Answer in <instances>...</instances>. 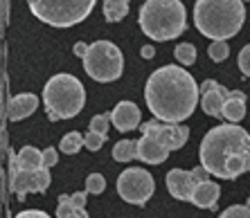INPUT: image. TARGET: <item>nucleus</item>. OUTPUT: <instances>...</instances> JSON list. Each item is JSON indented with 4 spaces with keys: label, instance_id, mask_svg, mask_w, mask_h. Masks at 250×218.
<instances>
[{
    "label": "nucleus",
    "instance_id": "1",
    "mask_svg": "<svg viewBox=\"0 0 250 218\" xmlns=\"http://www.w3.org/2000/svg\"><path fill=\"white\" fill-rule=\"evenodd\" d=\"M145 101L153 117L181 124L192 117L196 103H201V86L185 68L163 65L146 79Z\"/></svg>",
    "mask_w": 250,
    "mask_h": 218
},
{
    "label": "nucleus",
    "instance_id": "2",
    "mask_svg": "<svg viewBox=\"0 0 250 218\" xmlns=\"http://www.w3.org/2000/svg\"><path fill=\"white\" fill-rule=\"evenodd\" d=\"M198 158L216 178H239L250 171V133L237 124L214 126L201 142Z\"/></svg>",
    "mask_w": 250,
    "mask_h": 218
},
{
    "label": "nucleus",
    "instance_id": "3",
    "mask_svg": "<svg viewBox=\"0 0 250 218\" xmlns=\"http://www.w3.org/2000/svg\"><path fill=\"white\" fill-rule=\"evenodd\" d=\"M246 23L244 0H196L194 25L212 40H228L237 36Z\"/></svg>",
    "mask_w": 250,
    "mask_h": 218
},
{
    "label": "nucleus",
    "instance_id": "4",
    "mask_svg": "<svg viewBox=\"0 0 250 218\" xmlns=\"http://www.w3.org/2000/svg\"><path fill=\"white\" fill-rule=\"evenodd\" d=\"M140 27L158 43L178 39L187 27L185 7L181 0H145L140 7Z\"/></svg>",
    "mask_w": 250,
    "mask_h": 218
},
{
    "label": "nucleus",
    "instance_id": "5",
    "mask_svg": "<svg viewBox=\"0 0 250 218\" xmlns=\"http://www.w3.org/2000/svg\"><path fill=\"white\" fill-rule=\"evenodd\" d=\"M43 106H45L47 119L61 121L72 119L86 106V90L83 83L72 75H54L43 88Z\"/></svg>",
    "mask_w": 250,
    "mask_h": 218
},
{
    "label": "nucleus",
    "instance_id": "6",
    "mask_svg": "<svg viewBox=\"0 0 250 218\" xmlns=\"http://www.w3.org/2000/svg\"><path fill=\"white\" fill-rule=\"evenodd\" d=\"M97 0H27L29 12L52 27H72L86 20Z\"/></svg>",
    "mask_w": 250,
    "mask_h": 218
},
{
    "label": "nucleus",
    "instance_id": "7",
    "mask_svg": "<svg viewBox=\"0 0 250 218\" xmlns=\"http://www.w3.org/2000/svg\"><path fill=\"white\" fill-rule=\"evenodd\" d=\"M83 70L90 79L99 83L117 81L124 72L122 50L111 40H95L93 45H88V52L83 57Z\"/></svg>",
    "mask_w": 250,
    "mask_h": 218
},
{
    "label": "nucleus",
    "instance_id": "8",
    "mask_svg": "<svg viewBox=\"0 0 250 218\" xmlns=\"http://www.w3.org/2000/svg\"><path fill=\"white\" fill-rule=\"evenodd\" d=\"M52 176L50 169H23L18 164V155L9 153V189L18 194V200H23L25 194H43L50 187Z\"/></svg>",
    "mask_w": 250,
    "mask_h": 218
},
{
    "label": "nucleus",
    "instance_id": "9",
    "mask_svg": "<svg viewBox=\"0 0 250 218\" xmlns=\"http://www.w3.org/2000/svg\"><path fill=\"white\" fill-rule=\"evenodd\" d=\"M156 191V180L145 169H126L117 176V194L128 205H145Z\"/></svg>",
    "mask_w": 250,
    "mask_h": 218
},
{
    "label": "nucleus",
    "instance_id": "10",
    "mask_svg": "<svg viewBox=\"0 0 250 218\" xmlns=\"http://www.w3.org/2000/svg\"><path fill=\"white\" fill-rule=\"evenodd\" d=\"M142 135H153L156 139L167 146L169 151H178L185 146V142L189 139V128L183 126V124H169V121L163 119H151L142 124Z\"/></svg>",
    "mask_w": 250,
    "mask_h": 218
},
{
    "label": "nucleus",
    "instance_id": "11",
    "mask_svg": "<svg viewBox=\"0 0 250 218\" xmlns=\"http://www.w3.org/2000/svg\"><path fill=\"white\" fill-rule=\"evenodd\" d=\"M228 95H230V90L226 86H221L219 81H203L201 83V108L205 110V115L223 119V106H226Z\"/></svg>",
    "mask_w": 250,
    "mask_h": 218
},
{
    "label": "nucleus",
    "instance_id": "12",
    "mask_svg": "<svg viewBox=\"0 0 250 218\" xmlns=\"http://www.w3.org/2000/svg\"><path fill=\"white\" fill-rule=\"evenodd\" d=\"M165 184H167L169 194L174 196L176 200H189L194 187H196V180L192 178V171L171 169V171L165 176Z\"/></svg>",
    "mask_w": 250,
    "mask_h": 218
},
{
    "label": "nucleus",
    "instance_id": "13",
    "mask_svg": "<svg viewBox=\"0 0 250 218\" xmlns=\"http://www.w3.org/2000/svg\"><path fill=\"white\" fill-rule=\"evenodd\" d=\"M111 121L115 124V128L120 133H128L135 131L138 126H142V115H140V108L133 101H120L115 108L111 110Z\"/></svg>",
    "mask_w": 250,
    "mask_h": 218
},
{
    "label": "nucleus",
    "instance_id": "14",
    "mask_svg": "<svg viewBox=\"0 0 250 218\" xmlns=\"http://www.w3.org/2000/svg\"><path fill=\"white\" fill-rule=\"evenodd\" d=\"M169 153L171 151L153 135H142L138 139V160H142L145 164H163L169 158Z\"/></svg>",
    "mask_w": 250,
    "mask_h": 218
},
{
    "label": "nucleus",
    "instance_id": "15",
    "mask_svg": "<svg viewBox=\"0 0 250 218\" xmlns=\"http://www.w3.org/2000/svg\"><path fill=\"white\" fill-rule=\"evenodd\" d=\"M36 108H39V97L32 92H21V95L9 99L7 115H9V121H21L32 115Z\"/></svg>",
    "mask_w": 250,
    "mask_h": 218
},
{
    "label": "nucleus",
    "instance_id": "16",
    "mask_svg": "<svg viewBox=\"0 0 250 218\" xmlns=\"http://www.w3.org/2000/svg\"><path fill=\"white\" fill-rule=\"evenodd\" d=\"M219 196H221V187L212 180H203L194 187L189 202L201 207V209H214L216 202H219Z\"/></svg>",
    "mask_w": 250,
    "mask_h": 218
},
{
    "label": "nucleus",
    "instance_id": "17",
    "mask_svg": "<svg viewBox=\"0 0 250 218\" xmlns=\"http://www.w3.org/2000/svg\"><path fill=\"white\" fill-rule=\"evenodd\" d=\"M244 117H246V95L241 90H230L226 106H223V119L237 124Z\"/></svg>",
    "mask_w": 250,
    "mask_h": 218
},
{
    "label": "nucleus",
    "instance_id": "18",
    "mask_svg": "<svg viewBox=\"0 0 250 218\" xmlns=\"http://www.w3.org/2000/svg\"><path fill=\"white\" fill-rule=\"evenodd\" d=\"M57 218H88V212L72 202V196L61 194L57 205Z\"/></svg>",
    "mask_w": 250,
    "mask_h": 218
},
{
    "label": "nucleus",
    "instance_id": "19",
    "mask_svg": "<svg viewBox=\"0 0 250 218\" xmlns=\"http://www.w3.org/2000/svg\"><path fill=\"white\" fill-rule=\"evenodd\" d=\"M128 2L131 0H104V18L106 23H120L128 14Z\"/></svg>",
    "mask_w": 250,
    "mask_h": 218
},
{
    "label": "nucleus",
    "instance_id": "20",
    "mask_svg": "<svg viewBox=\"0 0 250 218\" xmlns=\"http://www.w3.org/2000/svg\"><path fill=\"white\" fill-rule=\"evenodd\" d=\"M16 155H18V164H21L23 169H41V167H45V164H43V151L34 149V146H23Z\"/></svg>",
    "mask_w": 250,
    "mask_h": 218
},
{
    "label": "nucleus",
    "instance_id": "21",
    "mask_svg": "<svg viewBox=\"0 0 250 218\" xmlns=\"http://www.w3.org/2000/svg\"><path fill=\"white\" fill-rule=\"evenodd\" d=\"M82 146H86V135L82 138V133L77 131H70L65 133L63 138H61V142H59V151L65 155H75L82 151Z\"/></svg>",
    "mask_w": 250,
    "mask_h": 218
},
{
    "label": "nucleus",
    "instance_id": "22",
    "mask_svg": "<svg viewBox=\"0 0 250 218\" xmlns=\"http://www.w3.org/2000/svg\"><path fill=\"white\" fill-rule=\"evenodd\" d=\"M138 158V142L133 139H120L113 146V160L115 162H131Z\"/></svg>",
    "mask_w": 250,
    "mask_h": 218
},
{
    "label": "nucleus",
    "instance_id": "23",
    "mask_svg": "<svg viewBox=\"0 0 250 218\" xmlns=\"http://www.w3.org/2000/svg\"><path fill=\"white\" fill-rule=\"evenodd\" d=\"M176 61L181 65H192L196 61V47L192 43H181L176 47Z\"/></svg>",
    "mask_w": 250,
    "mask_h": 218
},
{
    "label": "nucleus",
    "instance_id": "24",
    "mask_svg": "<svg viewBox=\"0 0 250 218\" xmlns=\"http://www.w3.org/2000/svg\"><path fill=\"white\" fill-rule=\"evenodd\" d=\"M208 54H209V59H212L214 63H221V61H226L228 59V54H230V47H228L226 40H212Z\"/></svg>",
    "mask_w": 250,
    "mask_h": 218
},
{
    "label": "nucleus",
    "instance_id": "25",
    "mask_svg": "<svg viewBox=\"0 0 250 218\" xmlns=\"http://www.w3.org/2000/svg\"><path fill=\"white\" fill-rule=\"evenodd\" d=\"M104 189H106V180H104L102 173H90V176L86 178V191L88 194L99 196V194H104Z\"/></svg>",
    "mask_w": 250,
    "mask_h": 218
},
{
    "label": "nucleus",
    "instance_id": "26",
    "mask_svg": "<svg viewBox=\"0 0 250 218\" xmlns=\"http://www.w3.org/2000/svg\"><path fill=\"white\" fill-rule=\"evenodd\" d=\"M219 218H250V207L248 205H232L223 209Z\"/></svg>",
    "mask_w": 250,
    "mask_h": 218
},
{
    "label": "nucleus",
    "instance_id": "27",
    "mask_svg": "<svg viewBox=\"0 0 250 218\" xmlns=\"http://www.w3.org/2000/svg\"><path fill=\"white\" fill-rule=\"evenodd\" d=\"M108 124H111V113L108 115H95L93 119L88 121V126H90V131L95 133H108Z\"/></svg>",
    "mask_w": 250,
    "mask_h": 218
},
{
    "label": "nucleus",
    "instance_id": "28",
    "mask_svg": "<svg viewBox=\"0 0 250 218\" xmlns=\"http://www.w3.org/2000/svg\"><path fill=\"white\" fill-rule=\"evenodd\" d=\"M104 142H106L104 133H95V131L86 133V149L88 151H99L102 146H104Z\"/></svg>",
    "mask_w": 250,
    "mask_h": 218
},
{
    "label": "nucleus",
    "instance_id": "29",
    "mask_svg": "<svg viewBox=\"0 0 250 218\" xmlns=\"http://www.w3.org/2000/svg\"><path fill=\"white\" fill-rule=\"evenodd\" d=\"M237 63H239V70H241V75H244V77H250V43H248V45H246L241 52H239Z\"/></svg>",
    "mask_w": 250,
    "mask_h": 218
},
{
    "label": "nucleus",
    "instance_id": "30",
    "mask_svg": "<svg viewBox=\"0 0 250 218\" xmlns=\"http://www.w3.org/2000/svg\"><path fill=\"white\" fill-rule=\"evenodd\" d=\"M57 162H59V149H54V146H47V149L43 151V164H45L47 169H52Z\"/></svg>",
    "mask_w": 250,
    "mask_h": 218
},
{
    "label": "nucleus",
    "instance_id": "31",
    "mask_svg": "<svg viewBox=\"0 0 250 218\" xmlns=\"http://www.w3.org/2000/svg\"><path fill=\"white\" fill-rule=\"evenodd\" d=\"M14 218H50V216L45 212H41V209H27V212L16 214Z\"/></svg>",
    "mask_w": 250,
    "mask_h": 218
},
{
    "label": "nucleus",
    "instance_id": "32",
    "mask_svg": "<svg viewBox=\"0 0 250 218\" xmlns=\"http://www.w3.org/2000/svg\"><path fill=\"white\" fill-rule=\"evenodd\" d=\"M86 194H88V191H86ZM86 194H82V191L72 194V202H75L77 207H86Z\"/></svg>",
    "mask_w": 250,
    "mask_h": 218
},
{
    "label": "nucleus",
    "instance_id": "33",
    "mask_svg": "<svg viewBox=\"0 0 250 218\" xmlns=\"http://www.w3.org/2000/svg\"><path fill=\"white\" fill-rule=\"evenodd\" d=\"M86 52H88V45H86V43H77V45H75V54H77V57H86Z\"/></svg>",
    "mask_w": 250,
    "mask_h": 218
},
{
    "label": "nucleus",
    "instance_id": "34",
    "mask_svg": "<svg viewBox=\"0 0 250 218\" xmlns=\"http://www.w3.org/2000/svg\"><path fill=\"white\" fill-rule=\"evenodd\" d=\"M153 54H156V50H153L151 45H145V47H142V57H145V59H151Z\"/></svg>",
    "mask_w": 250,
    "mask_h": 218
},
{
    "label": "nucleus",
    "instance_id": "35",
    "mask_svg": "<svg viewBox=\"0 0 250 218\" xmlns=\"http://www.w3.org/2000/svg\"><path fill=\"white\" fill-rule=\"evenodd\" d=\"M244 2H248V0H244Z\"/></svg>",
    "mask_w": 250,
    "mask_h": 218
}]
</instances>
